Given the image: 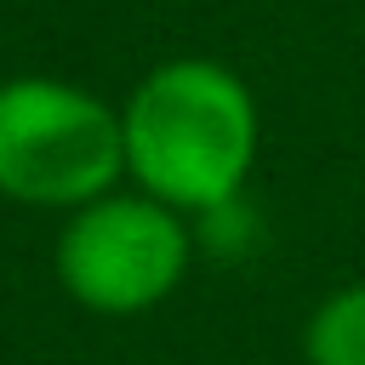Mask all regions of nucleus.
<instances>
[{"instance_id":"nucleus-1","label":"nucleus","mask_w":365,"mask_h":365,"mask_svg":"<svg viewBox=\"0 0 365 365\" xmlns=\"http://www.w3.org/2000/svg\"><path fill=\"white\" fill-rule=\"evenodd\" d=\"M125 177L137 194L171 205L177 217L222 211L262 143V114L251 86L217 57H171L148 68L120 103Z\"/></svg>"},{"instance_id":"nucleus-4","label":"nucleus","mask_w":365,"mask_h":365,"mask_svg":"<svg viewBox=\"0 0 365 365\" xmlns=\"http://www.w3.org/2000/svg\"><path fill=\"white\" fill-rule=\"evenodd\" d=\"M302 359L308 365H365V279L319 297V308L302 325Z\"/></svg>"},{"instance_id":"nucleus-2","label":"nucleus","mask_w":365,"mask_h":365,"mask_svg":"<svg viewBox=\"0 0 365 365\" xmlns=\"http://www.w3.org/2000/svg\"><path fill=\"white\" fill-rule=\"evenodd\" d=\"M125 177L120 108L57 74L0 80V200L80 211Z\"/></svg>"},{"instance_id":"nucleus-3","label":"nucleus","mask_w":365,"mask_h":365,"mask_svg":"<svg viewBox=\"0 0 365 365\" xmlns=\"http://www.w3.org/2000/svg\"><path fill=\"white\" fill-rule=\"evenodd\" d=\"M188 257H194L188 217H177L171 205L137 188H114L63 217L51 268L74 308L103 319H131L160 308L182 285Z\"/></svg>"}]
</instances>
